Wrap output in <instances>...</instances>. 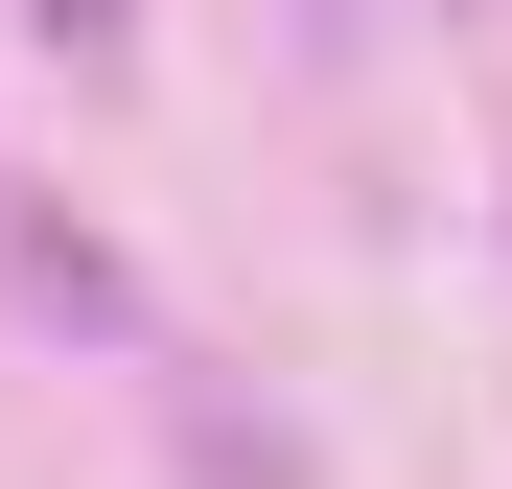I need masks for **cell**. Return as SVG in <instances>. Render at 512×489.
Masks as SVG:
<instances>
[{"label": "cell", "instance_id": "1", "mask_svg": "<svg viewBox=\"0 0 512 489\" xmlns=\"http://www.w3.org/2000/svg\"><path fill=\"white\" fill-rule=\"evenodd\" d=\"M24 24H47L70 70H117V47H140V0H24Z\"/></svg>", "mask_w": 512, "mask_h": 489}]
</instances>
